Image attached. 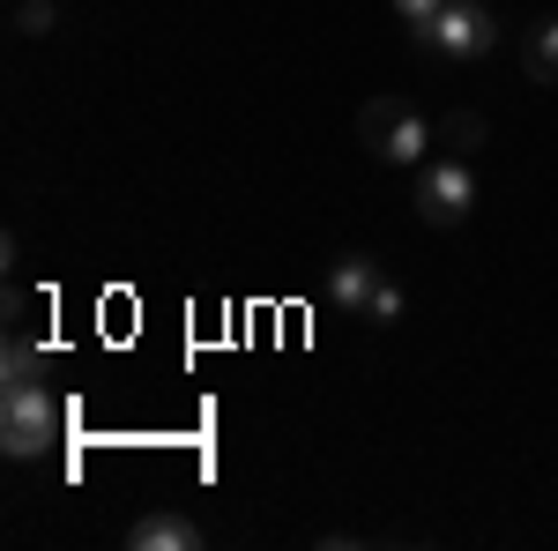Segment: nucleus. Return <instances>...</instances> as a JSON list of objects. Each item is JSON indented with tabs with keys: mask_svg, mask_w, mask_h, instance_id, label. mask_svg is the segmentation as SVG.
I'll return each instance as SVG.
<instances>
[{
	"mask_svg": "<svg viewBox=\"0 0 558 551\" xmlns=\"http://www.w3.org/2000/svg\"><path fill=\"white\" fill-rule=\"evenodd\" d=\"M439 8H447V0H395V15H402V31H410L417 45H432V23H439Z\"/></svg>",
	"mask_w": 558,
	"mask_h": 551,
	"instance_id": "obj_7",
	"label": "nucleus"
},
{
	"mask_svg": "<svg viewBox=\"0 0 558 551\" xmlns=\"http://www.w3.org/2000/svg\"><path fill=\"white\" fill-rule=\"evenodd\" d=\"M15 31H31V38H38V31H52V0H31V8L15 15Z\"/></svg>",
	"mask_w": 558,
	"mask_h": 551,
	"instance_id": "obj_12",
	"label": "nucleus"
},
{
	"mask_svg": "<svg viewBox=\"0 0 558 551\" xmlns=\"http://www.w3.org/2000/svg\"><path fill=\"white\" fill-rule=\"evenodd\" d=\"M60 432H68V403H60V395H52L45 381L8 387V403H0V447H8L15 463L45 455V447H52Z\"/></svg>",
	"mask_w": 558,
	"mask_h": 551,
	"instance_id": "obj_1",
	"label": "nucleus"
},
{
	"mask_svg": "<svg viewBox=\"0 0 558 551\" xmlns=\"http://www.w3.org/2000/svg\"><path fill=\"white\" fill-rule=\"evenodd\" d=\"M373 291H380V261L373 254H343L336 268H328V298H336L343 313H365Z\"/></svg>",
	"mask_w": 558,
	"mask_h": 551,
	"instance_id": "obj_5",
	"label": "nucleus"
},
{
	"mask_svg": "<svg viewBox=\"0 0 558 551\" xmlns=\"http://www.w3.org/2000/svg\"><path fill=\"white\" fill-rule=\"evenodd\" d=\"M365 321H402V291H395V284H380V291H373V306H365Z\"/></svg>",
	"mask_w": 558,
	"mask_h": 551,
	"instance_id": "obj_11",
	"label": "nucleus"
},
{
	"mask_svg": "<svg viewBox=\"0 0 558 551\" xmlns=\"http://www.w3.org/2000/svg\"><path fill=\"white\" fill-rule=\"evenodd\" d=\"M365 134H373V149H380L387 165H417V157H425V142H432V128L410 112V105H395V97L365 112Z\"/></svg>",
	"mask_w": 558,
	"mask_h": 551,
	"instance_id": "obj_4",
	"label": "nucleus"
},
{
	"mask_svg": "<svg viewBox=\"0 0 558 551\" xmlns=\"http://www.w3.org/2000/svg\"><path fill=\"white\" fill-rule=\"evenodd\" d=\"M432 45L439 52H462V60H484L499 45V23L484 15V0H447L439 23H432Z\"/></svg>",
	"mask_w": 558,
	"mask_h": 551,
	"instance_id": "obj_3",
	"label": "nucleus"
},
{
	"mask_svg": "<svg viewBox=\"0 0 558 551\" xmlns=\"http://www.w3.org/2000/svg\"><path fill=\"white\" fill-rule=\"evenodd\" d=\"M529 75H536V83H558V23H544V38L529 52Z\"/></svg>",
	"mask_w": 558,
	"mask_h": 551,
	"instance_id": "obj_10",
	"label": "nucleus"
},
{
	"mask_svg": "<svg viewBox=\"0 0 558 551\" xmlns=\"http://www.w3.org/2000/svg\"><path fill=\"white\" fill-rule=\"evenodd\" d=\"M439 142H447V149H454V157H470L476 142H484V120H476V112H454V120H447V128H439Z\"/></svg>",
	"mask_w": 558,
	"mask_h": 551,
	"instance_id": "obj_9",
	"label": "nucleus"
},
{
	"mask_svg": "<svg viewBox=\"0 0 558 551\" xmlns=\"http://www.w3.org/2000/svg\"><path fill=\"white\" fill-rule=\"evenodd\" d=\"M23 381H45V358L23 336H8V387H23Z\"/></svg>",
	"mask_w": 558,
	"mask_h": 551,
	"instance_id": "obj_8",
	"label": "nucleus"
},
{
	"mask_svg": "<svg viewBox=\"0 0 558 551\" xmlns=\"http://www.w3.org/2000/svg\"><path fill=\"white\" fill-rule=\"evenodd\" d=\"M470 202H476V179H470L462 157H447V165H432L425 179H417V216H425V224H462Z\"/></svg>",
	"mask_w": 558,
	"mask_h": 551,
	"instance_id": "obj_2",
	"label": "nucleus"
},
{
	"mask_svg": "<svg viewBox=\"0 0 558 551\" xmlns=\"http://www.w3.org/2000/svg\"><path fill=\"white\" fill-rule=\"evenodd\" d=\"M128 544L134 551H194V544H202V529H194L186 514H142V522L128 529Z\"/></svg>",
	"mask_w": 558,
	"mask_h": 551,
	"instance_id": "obj_6",
	"label": "nucleus"
}]
</instances>
